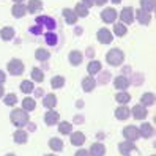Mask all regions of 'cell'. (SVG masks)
Listing matches in <instances>:
<instances>
[{"label":"cell","mask_w":156,"mask_h":156,"mask_svg":"<svg viewBox=\"0 0 156 156\" xmlns=\"http://www.w3.org/2000/svg\"><path fill=\"white\" fill-rule=\"evenodd\" d=\"M6 68H8V73H10V74L19 76V74H22V73H24V63L21 60L14 58V60H11L10 63H8Z\"/></svg>","instance_id":"obj_4"},{"label":"cell","mask_w":156,"mask_h":156,"mask_svg":"<svg viewBox=\"0 0 156 156\" xmlns=\"http://www.w3.org/2000/svg\"><path fill=\"white\" fill-rule=\"evenodd\" d=\"M123 137H125L126 140H129V142L137 140V139L140 137V134H139V128H136V126H133V125L126 126L125 129H123Z\"/></svg>","instance_id":"obj_5"},{"label":"cell","mask_w":156,"mask_h":156,"mask_svg":"<svg viewBox=\"0 0 156 156\" xmlns=\"http://www.w3.org/2000/svg\"><path fill=\"white\" fill-rule=\"evenodd\" d=\"M133 117L136 118V120H144V118L147 117V107L142 106V104H137L133 107V111H131Z\"/></svg>","instance_id":"obj_10"},{"label":"cell","mask_w":156,"mask_h":156,"mask_svg":"<svg viewBox=\"0 0 156 156\" xmlns=\"http://www.w3.org/2000/svg\"><path fill=\"white\" fill-rule=\"evenodd\" d=\"M11 13H13L14 17H24L25 13H27V6H25L24 3H14Z\"/></svg>","instance_id":"obj_20"},{"label":"cell","mask_w":156,"mask_h":156,"mask_svg":"<svg viewBox=\"0 0 156 156\" xmlns=\"http://www.w3.org/2000/svg\"><path fill=\"white\" fill-rule=\"evenodd\" d=\"M58 131L62 134H71V123H68V122L58 123Z\"/></svg>","instance_id":"obj_39"},{"label":"cell","mask_w":156,"mask_h":156,"mask_svg":"<svg viewBox=\"0 0 156 156\" xmlns=\"http://www.w3.org/2000/svg\"><path fill=\"white\" fill-rule=\"evenodd\" d=\"M134 17L137 21H139L142 25H147V24H150V21H151V16H150V13H147V11H144V10H137V11H134Z\"/></svg>","instance_id":"obj_12"},{"label":"cell","mask_w":156,"mask_h":156,"mask_svg":"<svg viewBox=\"0 0 156 156\" xmlns=\"http://www.w3.org/2000/svg\"><path fill=\"white\" fill-rule=\"evenodd\" d=\"M112 3H122V0H112Z\"/></svg>","instance_id":"obj_52"},{"label":"cell","mask_w":156,"mask_h":156,"mask_svg":"<svg viewBox=\"0 0 156 156\" xmlns=\"http://www.w3.org/2000/svg\"><path fill=\"white\" fill-rule=\"evenodd\" d=\"M153 133H154L153 125H150V123H142V126L139 128V134H140L142 137H145V139L151 137V136H153Z\"/></svg>","instance_id":"obj_17"},{"label":"cell","mask_w":156,"mask_h":156,"mask_svg":"<svg viewBox=\"0 0 156 156\" xmlns=\"http://www.w3.org/2000/svg\"><path fill=\"white\" fill-rule=\"evenodd\" d=\"M36 25H40L41 29H48L49 32H52L57 27V22L54 21L51 16H38L36 17Z\"/></svg>","instance_id":"obj_3"},{"label":"cell","mask_w":156,"mask_h":156,"mask_svg":"<svg viewBox=\"0 0 156 156\" xmlns=\"http://www.w3.org/2000/svg\"><path fill=\"white\" fill-rule=\"evenodd\" d=\"M107 2V0H93V5H98V6H101V5H104Z\"/></svg>","instance_id":"obj_46"},{"label":"cell","mask_w":156,"mask_h":156,"mask_svg":"<svg viewBox=\"0 0 156 156\" xmlns=\"http://www.w3.org/2000/svg\"><path fill=\"white\" fill-rule=\"evenodd\" d=\"M69 139H71V144L76 145V147H80V145L85 144V136H84V133H80V131H76V133L69 134Z\"/></svg>","instance_id":"obj_14"},{"label":"cell","mask_w":156,"mask_h":156,"mask_svg":"<svg viewBox=\"0 0 156 156\" xmlns=\"http://www.w3.org/2000/svg\"><path fill=\"white\" fill-rule=\"evenodd\" d=\"M82 58H84V55H82V52H79V51H71L69 55H68L69 63H71V65H74V66H79L80 65Z\"/></svg>","instance_id":"obj_16"},{"label":"cell","mask_w":156,"mask_h":156,"mask_svg":"<svg viewBox=\"0 0 156 156\" xmlns=\"http://www.w3.org/2000/svg\"><path fill=\"white\" fill-rule=\"evenodd\" d=\"M118 150H120V153L123 156H129V153L133 150H136V145L134 142H129V140H126V142H122L120 145H118Z\"/></svg>","instance_id":"obj_15"},{"label":"cell","mask_w":156,"mask_h":156,"mask_svg":"<svg viewBox=\"0 0 156 156\" xmlns=\"http://www.w3.org/2000/svg\"><path fill=\"white\" fill-rule=\"evenodd\" d=\"M13 2H14V3H22L24 0H13Z\"/></svg>","instance_id":"obj_51"},{"label":"cell","mask_w":156,"mask_h":156,"mask_svg":"<svg viewBox=\"0 0 156 156\" xmlns=\"http://www.w3.org/2000/svg\"><path fill=\"white\" fill-rule=\"evenodd\" d=\"M120 17H122V22H123V24H131V22H134V10H133L131 6L123 8Z\"/></svg>","instance_id":"obj_8"},{"label":"cell","mask_w":156,"mask_h":156,"mask_svg":"<svg viewBox=\"0 0 156 156\" xmlns=\"http://www.w3.org/2000/svg\"><path fill=\"white\" fill-rule=\"evenodd\" d=\"M35 107H36V103H35L33 98H24V101H22V109H24L25 112L35 111Z\"/></svg>","instance_id":"obj_28"},{"label":"cell","mask_w":156,"mask_h":156,"mask_svg":"<svg viewBox=\"0 0 156 156\" xmlns=\"http://www.w3.org/2000/svg\"><path fill=\"white\" fill-rule=\"evenodd\" d=\"M82 3H84L87 8H90V6H93V0H82Z\"/></svg>","instance_id":"obj_44"},{"label":"cell","mask_w":156,"mask_h":156,"mask_svg":"<svg viewBox=\"0 0 156 156\" xmlns=\"http://www.w3.org/2000/svg\"><path fill=\"white\" fill-rule=\"evenodd\" d=\"M41 8H43V2H41V0H30L29 6H27V11L33 14V13H38Z\"/></svg>","instance_id":"obj_23"},{"label":"cell","mask_w":156,"mask_h":156,"mask_svg":"<svg viewBox=\"0 0 156 156\" xmlns=\"http://www.w3.org/2000/svg\"><path fill=\"white\" fill-rule=\"evenodd\" d=\"M13 137H14V142L16 144H25L27 142V133L24 129H17Z\"/></svg>","instance_id":"obj_30"},{"label":"cell","mask_w":156,"mask_h":156,"mask_svg":"<svg viewBox=\"0 0 156 156\" xmlns=\"http://www.w3.org/2000/svg\"><path fill=\"white\" fill-rule=\"evenodd\" d=\"M5 156H16V154H13V153H8V154H5Z\"/></svg>","instance_id":"obj_53"},{"label":"cell","mask_w":156,"mask_h":156,"mask_svg":"<svg viewBox=\"0 0 156 156\" xmlns=\"http://www.w3.org/2000/svg\"><path fill=\"white\" fill-rule=\"evenodd\" d=\"M5 80H6V76H5V73H3V71H0V85H2Z\"/></svg>","instance_id":"obj_45"},{"label":"cell","mask_w":156,"mask_h":156,"mask_svg":"<svg viewBox=\"0 0 156 156\" xmlns=\"http://www.w3.org/2000/svg\"><path fill=\"white\" fill-rule=\"evenodd\" d=\"M30 76H32V79H33L35 82H43V80H44L43 69H40V68H33L32 73H30Z\"/></svg>","instance_id":"obj_35"},{"label":"cell","mask_w":156,"mask_h":156,"mask_svg":"<svg viewBox=\"0 0 156 156\" xmlns=\"http://www.w3.org/2000/svg\"><path fill=\"white\" fill-rule=\"evenodd\" d=\"M111 77V73H103V76H101V79H99V82L101 84H106L107 82V79Z\"/></svg>","instance_id":"obj_42"},{"label":"cell","mask_w":156,"mask_h":156,"mask_svg":"<svg viewBox=\"0 0 156 156\" xmlns=\"http://www.w3.org/2000/svg\"><path fill=\"white\" fill-rule=\"evenodd\" d=\"M88 154H90V156H104V154H106V147H104L103 144L96 142V144H93V145L90 147Z\"/></svg>","instance_id":"obj_11"},{"label":"cell","mask_w":156,"mask_h":156,"mask_svg":"<svg viewBox=\"0 0 156 156\" xmlns=\"http://www.w3.org/2000/svg\"><path fill=\"white\" fill-rule=\"evenodd\" d=\"M3 101H5L6 106H14V104L17 103V96L13 95V93H10V95H6V96L3 98Z\"/></svg>","instance_id":"obj_40"},{"label":"cell","mask_w":156,"mask_h":156,"mask_svg":"<svg viewBox=\"0 0 156 156\" xmlns=\"http://www.w3.org/2000/svg\"><path fill=\"white\" fill-rule=\"evenodd\" d=\"M44 156H57V154H44Z\"/></svg>","instance_id":"obj_54"},{"label":"cell","mask_w":156,"mask_h":156,"mask_svg":"<svg viewBox=\"0 0 156 156\" xmlns=\"http://www.w3.org/2000/svg\"><path fill=\"white\" fill-rule=\"evenodd\" d=\"M49 147L54 151H62L63 150V140L58 139V137H52V139L49 140Z\"/></svg>","instance_id":"obj_26"},{"label":"cell","mask_w":156,"mask_h":156,"mask_svg":"<svg viewBox=\"0 0 156 156\" xmlns=\"http://www.w3.org/2000/svg\"><path fill=\"white\" fill-rule=\"evenodd\" d=\"M106 60H107L109 65H112V66H120L125 60V54L120 49H111L106 54Z\"/></svg>","instance_id":"obj_2"},{"label":"cell","mask_w":156,"mask_h":156,"mask_svg":"<svg viewBox=\"0 0 156 156\" xmlns=\"http://www.w3.org/2000/svg\"><path fill=\"white\" fill-rule=\"evenodd\" d=\"M129 109H128L125 104L123 106H120V107H118L117 109V111H115V117L118 118V120H126V118H129Z\"/></svg>","instance_id":"obj_21"},{"label":"cell","mask_w":156,"mask_h":156,"mask_svg":"<svg viewBox=\"0 0 156 156\" xmlns=\"http://www.w3.org/2000/svg\"><path fill=\"white\" fill-rule=\"evenodd\" d=\"M43 104H44V107H48V109H54L57 106V96L54 93H49V95L43 96Z\"/></svg>","instance_id":"obj_18"},{"label":"cell","mask_w":156,"mask_h":156,"mask_svg":"<svg viewBox=\"0 0 156 156\" xmlns=\"http://www.w3.org/2000/svg\"><path fill=\"white\" fill-rule=\"evenodd\" d=\"M10 118H11V123L17 128H22L29 123V114H27L24 109H14L10 115Z\"/></svg>","instance_id":"obj_1"},{"label":"cell","mask_w":156,"mask_h":156,"mask_svg":"<svg viewBox=\"0 0 156 156\" xmlns=\"http://www.w3.org/2000/svg\"><path fill=\"white\" fill-rule=\"evenodd\" d=\"M87 55H88V57H91V55H93V51H91V49H88V52H87Z\"/></svg>","instance_id":"obj_50"},{"label":"cell","mask_w":156,"mask_h":156,"mask_svg":"<svg viewBox=\"0 0 156 156\" xmlns=\"http://www.w3.org/2000/svg\"><path fill=\"white\" fill-rule=\"evenodd\" d=\"M63 17H65V22L66 24H76V21H77V16H76V13L73 11V10H69V8H65V10H63Z\"/></svg>","instance_id":"obj_19"},{"label":"cell","mask_w":156,"mask_h":156,"mask_svg":"<svg viewBox=\"0 0 156 156\" xmlns=\"http://www.w3.org/2000/svg\"><path fill=\"white\" fill-rule=\"evenodd\" d=\"M112 40H114V35L109 29H99L98 30V41L101 44H109V43H112Z\"/></svg>","instance_id":"obj_6"},{"label":"cell","mask_w":156,"mask_h":156,"mask_svg":"<svg viewBox=\"0 0 156 156\" xmlns=\"http://www.w3.org/2000/svg\"><path fill=\"white\" fill-rule=\"evenodd\" d=\"M140 10L151 13L154 10V0H140Z\"/></svg>","instance_id":"obj_32"},{"label":"cell","mask_w":156,"mask_h":156,"mask_svg":"<svg viewBox=\"0 0 156 156\" xmlns=\"http://www.w3.org/2000/svg\"><path fill=\"white\" fill-rule=\"evenodd\" d=\"M3 91H5V90H3V87H2V85H0V98H2V96H3Z\"/></svg>","instance_id":"obj_49"},{"label":"cell","mask_w":156,"mask_h":156,"mask_svg":"<svg viewBox=\"0 0 156 156\" xmlns=\"http://www.w3.org/2000/svg\"><path fill=\"white\" fill-rule=\"evenodd\" d=\"M44 40H46V43H48L49 46H55L57 41H58V36L54 32H48V33H44Z\"/></svg>","instance_id":"obj_34"},{"label":"cell","mask_w":156,"mask_h":156,"mask_svg":"<svg viewBox=\"0 0 156 156\" xmlns=\"http://www.w3.org/2000/svg\"><path fill=\"white\" fill-rule=\"evenodd\" d=\"M117 11L114 10V8H106V10L101 13V19H103L106 24H112V22H115V19H117Z\"/></svg>","instance_id":"obj_7"},{"label":"cell","mask_w":156,"mask_h":156,"mask_svg":"<svg viewBox=\"0 0 156 156\" xmlns=\"http://www.w3.org/2000/svg\"><path fill=\"white\" fill-rule=\"evenodd\" d=\"M21 91L22 93H32L33 91V82L32 80H22L21 82Z\"/></svg>","instance_id":"obj_38"},{"label":"cell","mask_w":156,"mask_h":156,"mask_svg":"<svg viewBox=\"0 0 156 156\" xmlns=\"http://www.w3.org/2000/svg\"><path fill=\"white\" fill-rule=\"evenodd\" d=\"M63 85H65V79H63L62 76H54L52 77V80H51L52 88H62Z\"/></svg>","instance_id":"obj_37"},{"label":"cell","mask_w":156,"mask_h":156,"mask_svg":"<svg viewBox=\"0 0 156 156\" xmlns=\"http://www.w3.org/2000/svg\"><path fill=\"white\" fill-rule=\"evenodd\" d=\"M44 123L48 125V126H54V125H57L58 123V114L55 112V111H51L49 112H46V115H44Z\"/></svg>","instance_id":"obj_13"},{"label":"cell","mask_w":156,"mask_h":156,"mask_svg":"<svg viewBox=\"0 0 156 156\" xmlns=\"http://www.w3.org/2000/svg\"><path fill=\"white\" fill-rule=\"evenodd\" d=\"M96 87V80L88 76V77H84V80H82V88H84V91H91Z\"/></svg>","instance_id":"obj_22"},{"label":"cell","mask_w":156,"mask_h":156,"mask_svg":"<svg viewBox=\"0 0 156 156\" xmlns=\"http://www.w3.org/2000/svg\"><path fill=\"white\" fill-rule=\"evenodd\" d=\"M49 57H51V54L46 51V49H43V48L36 49V52H35V58H36V60H40V62H46Z\"/></svg>","instance_id":"obj_29"},{"label":"cell","mask_w":156,"mask_h":156,"mask_svg":"<svg viewBox=\"0 0 156 156\" xmlns=\"http://www.w3.org/2000/svg\"><path fill=\"white\" fill-rule=\"evenodd\" d=\"M140 104H142V106H153V104H154V95L150 93V91L144 93L142 98H140Z\"/></svg>","instance_id":"obj_27"},{"label":"cell","mask_w":156,"mask_h":156,"mask_svg":"<svg viewBox=\"0 0 156 156\" xmlns=\"http://www.w3.org/2000/svg\"><path fill=\"white\" fill-rule=\"evenodd\" d=\"M30 33H33V35H41L43 30H41L40 25H35V27H30Z\"/></svg>","instance_id":"obj_41"},{"label":"cell","mask_w":156,"mask_h":156,"mask_svg":"<svg viewBox=\"0 0 156 156\" xmlns=\"http://www.w3.org/2000/svg\"><path fill=\"white\" fill-rule=\"evenodd\" d=\"M74 13H76L77 17H85V16H88V8H87L84 3H77Z\"/></svg>","instance_id":"obj_33"},{"label":"cell","mask_w":156,"mask_h":156,"mask_svg":"<svg viewBox=\"0 0 156 156\" xmlns=\"http://www.w3.org/2000/svg\"><path fill=\"white\" fill-rule=\"evenodd\" d=\"M27 125H29V131L33 133V131L36 129V125H35V123H27Z\"/></svg>","instance_id":"obj_47"},{"label":"cell","mask_w":156,"mask_h":156,"mask_svg":"<svg viewBox=\"0 0 156 156\" xmlns=\"http://www.w3.org/2000/svg\"><path fill=\"white\" fill-rule=\"evenodd\" d=\"M74 156H90V154H88V151H87V150L80 148V150H77V151L74 153Z\"/></svg>","instance_id":"obj_43"},{"label":"cell","mask_w":156,"mask_h":156,"mask_svg":"<svg viewBox=\"0 0 156 156\" xmlns=\"http://www.w3.org/2000/svg\"><path fill=\"white\" fill-rule=\"evenodd\" d=\"M87 71H88V74H90V76L96 74V73L101 71V63H99L98 60H91V62L88 63V66H87Z\"/></svg>","instance_id":"obj_25"},{"label":"cell","mask_w":156,"mask_h":156,"mask_svg":"<svg viewBox=\"0 0 156 156\" xmlns=\"http://www.w3.org/2000/svg\"><path fill=\"white\" fill-rule=\"evenodd\" d=\"M115 99H117V103H120V104H128L131 96H129V93H126V91H118L115 95Z\"/></svg>","instance_id":"obj_31"},{"label":"cell","mask_w":156,"mask_h":156,"mask_svg":"<svg viewBox=\"0 0 156 156\" xmlns=\"http://www.w3.org/2000/svg\"><path fill=\"white\" fill-rule=\"evenodd\" d=\"M35 93H36V96H43V90H41V88H36Z\"/></svg>","instance_id":"obj_48"},{"label":"cell","mask_w":156,"mask_h":156,"mask_svg":"<svg viewBox=\"0 0 156 156\" xmlns=\"http://www.w3.org/2000/svg\"><path fill=\"white\" fill-rule=\"evenodd\" d=\"M114 85L117 90H120V91H125L128 87H129V79L125 77V76H117L114 79Z\"/></svg>","instance_id":"obj_9"},{"label":"cell","mask_w":156,"mask_h":156,"mask_svg":"<svg viewBox=\"0 0 156 156\" xmlns=\"http://www.w3.org/2000/svg\"><path fill=\"white\" fill-rule=\"evenodd\" d=\"M126 32H128V29H126V25H125V24L118 22V24L114 25V33H115L117 36H125Z\"/></svg>","instance_id":"obj_36"},{"label":"cell","mask_w":156,"mask_h":156,"mask_svg":"<svg viewBox=\"0 0 156 156\" xmlns=\"http://www.w3.org/2000/svg\"><path fill=\"white\" fill-rule=\"evenodd\" d=\"M13 36H14V29L13 27H5V29L0 30V38L5 40V41L13 40Z\"/></svg>","instance_id":"obj_24"},{"label":"cell","mask_w":156,"mask_h":156,"mask_svg":"<svg viewBox=\"0 0 156 156\" xmlns=\"http://www.w3.org/2000/svg\"><path fill=\"white\" fill-rule=\"evenodd\" d=\"M151 156H153V154H151Z\"/></svg>","instance_id":"obj_55"}]
</instances>
